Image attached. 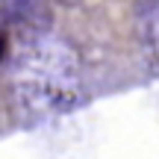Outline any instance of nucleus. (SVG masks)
I'll use <instances>...</instances> for the list:
<instances>
[{
    "label": "nucleus",
    "mask_w": 159,
    "mask_h": 159,
    "mask_svg": "<svg viewBox=\"0 0 159 159\" xmlns=\"http://www.w3.org/2000/svg\"><path fill=\"white\" fill-rule=\"evenodd\" d=\"M12 97L18 109L33 118L80 109L89 97L77 50L56 35H33L12 62Z\"/></svg>",
    "instance_id": "f257e3e1"
},
{
    "label": "nucleus",
    "mask_w": 159,
    "mask_h": 159,
    "mask_svg": "<svg viewBox=\"0 0 159 159\" xmlns=\"http://www.w3.org/2000/svg\"><path fill=\"white\" fill-rule=\"evenodd\" d=\"M153 24H156V27H153V33H156V44H159V15H156V21H153Z\"/></svg>",
    "instance_id": "f03ea898"
},
{
    "label": "nucleus",
    "mask_w": 159,
    "mask_h": 159,
    "mask_svg": "<svg viewBox=\"0 0 159 159\" xmlns=\"http://www.w3.org/2000/svg\"><path fill=\"white\" fill-rule=\"evenodd\" d=\"M0 59H3V35H0Z\"/></svg>",
    "instance_id": "7ed1b4c3"
}]
</instances>
